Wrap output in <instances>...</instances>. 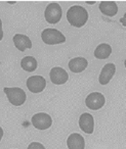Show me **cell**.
Wrapping results in <instances>:
<instances>
[{
	"instance_id": "21",
	"label": "cell",
	"mask_w": 126,
	"mask_h": 149,
	"mask_svg": "<svg viewBox=\"0 0 126 149\" xmlns=\"http://www.w3.org/2000/svg\"><path fill=\"white\" fill-rule=\"evenodd\" d=\"M87 4H90V5H92V4H94V1H89V2H86Z\"/></svg>"
},
{
	"instance_id": "8",
	"label": "cell",
	"mask_w": 126,
	"mask_h": 149,
	"mask_svg": "<svg viewBox=\"0 0 126 149\" xmlns=\"http://www.w3.org/2000/svg\"><path fill=\"white\" fill-rule=\"evenodd\" d=\"M50 81L56 85H64L69 80V74L63 68L56 66L52 68L49 72Z\"/></svg>"
},
{
	"instance_id": "20",
	"label": "cell",
	"mask_w": 126,
	"mask_h": 149,
	"mask_svg": "<svg viewBox=\"0 0 126 149\" xmlns=\"http://www.w3.org/2000/svg\"><path fill=\"white\" fill-rule=\"evenodd\" d=\"M2 137H3V130H2V128L0 127V141H1V139H2Z\"/></svg>"
},
{
	"instance_id": "16",
	"label": "cell",
	"mask_w": 126,
	"mask_h": 149,
	"mask_svg": "<svg viewBox=\"0 0 126 149\" xmlns=\"http://www.w3.org/2000/svg\"><path fill=\"white\" fill-rule=\"evenodd\" d=\"M21 66L26 72H32L34 70H36V68H37V60L33 56H26V57H24L22 59Z\"/></svg>"
},
{
	"instance_id": "2",
	"label": "cell",
	"mask_w": 126,
	"mask_h": 149,
	"mask_svg": "<svg viewBox=\"0 0 126 149\" xmlns=\"http://www.w3.org/2000/svg\"><path fill=\"white\" fill-rule=\"evenodd\" d=\"M4 93L6 94L8 101L15 106L23 105L25 103L26 99H27L26 92L22 88L19 87H13V88L5 87Z\"/></svg>"
},
{
	"instance_id": "5",
	"label": "cell",
	"mask_w": 126,
	"mask_h": 149,
	"mask_svg": "<svg viewBox=\"0 0 126 149\" xmlns=\"http://www.w3.org/2000/svg\"><path fill=\"white\" fill-rule=\"evenodd\" d=\"M31 122L32 125L36 129H38L40 131H44L51 127L52 118L49 114L45 113V112H39V113H36L32 116Z\"/></svg>"
},
{
	"instance_id": "11",
	"label": "cell",
	"mask_w": 126,
	"mask_h": 149,
	"mask_svg": "<svg viewBox=\"0 0 126 149\" xmlns=\"http://www.w3.org/2000/svg\"><path fill=\"white\" fill-rule=\"evenodd\" d=\"M68 66L72 72L79 74V72H82L83 70H86V68L88 66V61L84 57H75L70 59Z\"/></svg>"
},
{
	"instance_id": "9",
	"label": "cell",
	"mask_w": 126,
	"mask_h": 149,
	"mask_svg": "<svg viewBox=\"0 0 126 149\" xmlns=\"http://www.w3.org/2000/svg\"><path fill=\"white\" fill-rule=\"evenodd\" d=\"M79 127L86 134H92L94 130V120L88 112H84L79 118Z\"/></svg>"
},
{
	"instance_id": "1",
	"label": "cell",
	"mask_w": 126,
	"mask_h": 149,
	"mask_svg": "<svg viewBox=\"0 0 126 149\" xmlns=\"http://www.w3.org/2000/svg\"><path fill=\"white\" fill-rule=\"evenodd\" d=\"M67 19L71 26L81 28L88 21V11L80 5H73L67 11Z\"/></svg>"
},
{
	"instance_id": "14",
	"label": "cell",
	"mask_w": 126,
	"mask_h": 149,
	"mask_svg": "<svg viewBox=\"0 0 126 149\" xmlns=\"http://www.w3.org/2000/svg\"><path fill=\"white\" fill-rule=\"evenodd\" d=\"M99 10L103 15L107 17H113L117 15L118 13V5L116 2L113 1H103L99 3Z\"/></svg>"
},
{
	"instance_id": "4",
	"label": "cell",
	"mask_w": 126,
	"mask_h": 149,
	"mask_svg": "<svg viewBox=\"0 0 126 149\" xmlns=\"http://www.w3.org/2000/svg\"><path fill=\"white\" fill-rule=\"evenodd\" d=\"M62 7L58 3L56 2L49 3L45 8V11H44V17H45L46 22L48 24H51V25L58 24L62 19Z\"/></svg>"
},
{
	"instance_id": "12",
	"label": "cell",
	"mask_w": 126,
	"mask_h": 149,
	"mask_svg": "<svg viewBox=\"0 0 126 149\" xmlns=\"http://www.w3.org/2000/svg\"><path fill=\"white\" fill-rule=\"evenodd\" d=\"M67 146L69 149H84L85 140L78 133H72L67 139Z\"/></svg>"
},
{
	"instance_id": "17",
	"label": "cell",
	"mask_w": 126,
	"mask_h": 149,
	"mask_svg": "<svg viewBox=\"0 0 126 149\" xmlns=\"http://www.w3.org/2000/svg\"><path fill=\"white\" fill-rule=\"evenodd\" d=\"M27 149H46V148L44 147L43 144H41V143H39V142H32L31 144L28 146Z\"/></svg>"
},
{
	"instance_id": "22",
	"label": "cell",
	"mask_w": 126,
	"mask_h": 149,
	"mask_svg": "<svg viewBox=\"0 0 126 149\" xmlns=\"http://www.w3.org/2000/svg\"><path fill=\"white\" fill-rule=\"evenodd\" d=\"M124 65H125V68H126V59H125V61H124Z\"/></svg>"
},
{
	"instance_id": "15",
	"label": "cell",
	"mask_w": 126,
	"mask_h": 149,
	"mask_svg": "<svg viewBox=\"0 0 126 149\" xmlns=\"http://www.w3.org/2000/svg\"><path fill=\"white\" fill-rule=\"evenodd\" d=\"M112 53V47L111 45L107 43H101L95 48L94 50V56L97 59H107Z\"/></svg>"
},
{
	"instance_id": "19",
	"label": "cell",
	"mask_w": 126,
	"mask_h": 149,
	"mask_svg": "<svg viewBox=\"0 0 126 149\" xmlns=\"http://www.w3.org/2000/svg\"><path fill=\"white\" fill-rule=\"evenodd\" d=\"M120 23L123 25V27H126V13H125V15H123V17L120 19Z\"/></svg>"
},
{
	"instance_id": "13",
	"label": "cell",
	"mask_w": 126,
	"mask_h": 149,
	"mask_svg": "<svg viewBox=\"0 0 126 149\" xmlns=\"http://www.w3.org/2000/svg\"><path fill=\"white\" fill-rule=\"evenodd\" d=\"M13 43L18 50L20 51H25L27 49L32 48V42L28 36L23 35V34H17L13 36Z\"/></svg>"
},
{
	"instance_id": "18",
	"label": "cell",
	"mask_w": 126,
	"mask_h": 149,
	"mask_svg": "<svg viewBox=\"0 0 126 149\" xmlns=\"http://www.w3.org/2000/svg\"><path fill=\"white\" fill-rule=\"evenodd\" d=\"M3 39V30H2V22L0 19V41Z\"/></svg>"
},
{
	"instance_id": "6",
	"label": "cell",
	"mask_w": 126,
	"mask_h": 149,
	"mask_svg": "<svg viewBox=\"0 0 126 149\" xmlns=\"http://www.w3.org/2000/svg\"><path fill=\"white\" fill-rule=\"evenodd\" d=\"M106 98L99 92H92L88 94V96L85 99V104L88 108L92 110H99L105 105Z\"/></svg>"
},
{
	"instance_id": "10",
	"label": "cell",
	"mask_w": 126,
	"mask_h": 149,
	"mask_svg": "<svg viewBox=\"0 0 126 149\" xmlns=\"http://www.w3.org/2000/svg\"><path fill=\"white\" fill-rule=\"evenodd\" d=\"M116 72V65L114 63L105 64L101 70V74L99 76V82L101 85H107L114 77Z\"/></svg>"
},
{
	"instance_id": "7",
	"label": "cell",
	"mask_w": 126,
	"mask_h": 149,
	"mask_svg": "<svg viewBox=\"0 0 126 149\" xmlns=\"http://www.w3.org/2000/svg\"><path fill=\"white\" fill-rule=\"evenodd\" d=\"M27 87L32 93H40L46 87V80L42 76H32L28 78Z\"/></svg>"
},
{
	"instance_id": "3",
	"label": "cell",
	"mask_w": 126,
	"mask_h": 149,
	"mask_svg": "<svg viewBox=\"0 0 126 149\" xmlns=\"http://www.w3.org/2000/svg\"><path fill=\"white\" fill-rule=\"evenodd\" d=\"M41 39L47 45H56V44L65 43L66 37L61 31L56 29H45L41 33Z\"/></svg>"
}]
</instances>
